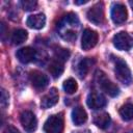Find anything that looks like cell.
I'll list each match as a JSON object with an SVG mask.
<instances>
[{
	"instance_id": "cell-9",
	"label": "cell",
	"mask_w": 133,
	"mask_h": 133,
	"mask_svg": "<svg viewBox=\"0 0 133 133\" xmlns=\"http://www.w3.org/2000/svg\"><path fill=\"white\" fill-rule=\"evenodd\" d=\"M86 104L90 109L98 110V109L103 108L106 105V99L102 94L94 90L88 94L87 99H86Z\"/></svg>"
},
{
	"instance_id": "cell-20",
	"label": "cell",
	"mask_w": 133,
	"mask_h": 133,
	"mask_svg": "<svg viewBox=\"0 0 133 133\" xmlns=\"http://www.w3.org/2000/svg\"><path fill=\"white\" fill-rule=\"evenodd\" d=\"M62 87H63V90L66 94L72 95L77 90L78 84H77V82H76V80L74 78H68L66 80H64V82L62 84Z\"/></svg>"
},
{
	"instance_id": "cell-25",
	"label": "cell",
	"mask_w": 133,
	"mask_h": 133,
	"mask_svg": "<svg viewBox=\"0 0 133 133\" xmlns=\"http://www.w3.org/2000/svg\"><path fill=\"white\" fill-rule=\"evenodd\" d=\"M63 38L64 39H68V41H74L76 38V32L72 31V30H68L65 32V35H63Z\"/></svg>"
},
{
	"instance_id": "cell-19",
	"label": "cell",
	"mask_w": 133,
	"mask_h": 133,
	"mask_svg": "<svg viewBox=\"0 0 133 133\" xmlns=\"http://www.w3.org/2000/svg\"><path fill=\"white\" fill-rule=\"evenodd\" d=\"M28 33L24 29H17L11 34V42L14 45H20L27 39Z\"/></svg>"
},
{
	"instance_id": "cell-2",
	"label": "cell",
	"mask_w": 133,
	"mask_h": 133,
	"mask_svg": "<svg viewBox=\"0 0 133 133\" xmlns=\"http://www.w3.org/2000/svg\"><path fill=\"white\" fill-rule=\"evenodd\" d=\"M63 128L64 122L61 113L49 116L44 124V130L47 133H62Z\"/></svg>"
},
{
	"instance_id": "cell-10",
	"label": "cell",
	"mask_w": 133,
	"mask_h": 133,
	"mask_svg": "<svg viewBox=\"0 0 133 133\" xmlns=\"http://www.w3.org/2000/svg\"><path fill=\"white\" fill-rule=\"evenodd\" d=\"M29 79L30 82L32 84L33 87H35L36 89H43L48 85L49 79L47 77V75H45L44 73L39 72V71H31L29 74Z\"/></svg>"
},
{
	"instance_id": "cell-11",
	"label": "cell",
	"mask_w": 133,
	"mask_h": 133,
	"mask_svg": "<svg viewBox=\"0 0 133 133\" xmlns=\"http://www.w3.org/2000/svg\"><path fill=\"white\" fill-rule=\"evenodd\" d=\"M58 91L56 88L52 87L41 100V107L44 108V109H48V108H51L53 107L54 105L57 104L58 102Z\"/></svg>"
},
{
	"instance_id": "cell-6",
	"label": "cell",
	"mask_w": 133,
	"mask_h": 133,
	"mask_svg": "<svg viewBox=\"0 0 133 133\" xmlns=\"http://www.w3.org/2000/svg\"><path fill=\"white\" fill-rule=\"evenodd\" d=\"M86 17L89 22H91L96 25H101L104 22V5H103V3L98 2L91 8H89L86 14Z\"/></svg>"
},
{
	"instance_id": "cell-14",
	"label": "cell",
	"mask_w": 133,
	"mask_h": 133,
	"mask_svg": "<svg viewBox=\"0 0 133 133\" xmlns=\"http://www.w3.org/2000/svg\"><path fill=\"white\" fill-rule=\"evenodd\" d=\"M96 62V60L94 58H89V57H86V58H83L79 61L78 65H77V74L80 78H84L87 73L89 72L91 65Z\"/></svg>"
},
{
	"instance_id": "cell-13",
	"label": "cell",
	"mask_w": 133,
	"mask_h": 133,
	"mask_svg": "<svg viewBox=\"0 0 133 133\" xmlns=\"http://www.w3.org/2000/svg\"><path fill=\"white\" fill-rule=\"evenodd\" d=\"M26 24L28 27L33 29H42L46 24V17L44 14H35L31 15L27 18Z\"/></svg>"
},
{
	"instance_id": "cell-23",
	"label": "cell",
	"mask_w": 133,
	"mask_h": 133,
	"mask_svg": "<svg viewBox=\"0 0 133 133\" xmlns=\"http://www.w3.org/2000/svg\"><path fill=\"white\" fill-rule=\"evenodd\" d=\"M65 21L71 25V26H78V24H79V19H78V17H77V15L76 14H74V12H69L66 16H65Z\"/></svg>"
},
{
	"instance_id": "cell-5",
	"label": "cell",
	"mask_w": 133,
	"mask_h": 133,
	"mask_svg": "<svg viewBox=\"0 0 133 133\" xmlns=\"http://www.w3.org/2000/svg\"><path fill=\"white\" fill-rule=\"evenodd\" d=\"M20 122L26 132L33 133L36 130L37 121H36V117L33 114V112H31L29 110L22 111L20 114Z\"/></svg>"
},
{
	"instance_id": "cell-8",
	"label": "cell",
	"mask_w": 133,
	"mask_h": 133,
	"mask_svg": "<svg viewBox=\"0 0 133 133\" xmlns=\"http://www.w3.org/2000/svg\"><path fill=\"white\" fill-rule=\"evenodd\" d=\"M127 8L123 3H114L111 8V19L114 24L118 25L127 20Z\"/></svg>"
},
{
	"instance_id": "cell-12",
	"label": "cell",
	"mask_w": 133,
	"mask_h": 133,
	"mask_svg": "<svg viewBox=\"0 0 133 133\" xmlns=\"http://www.w3.org/2000/svg\"><path fill=\"white\" fill-rule=\"evenodd\" d=\"M35 50L31 47H23L19 49L16 53L17 58L22 63H29L35 58Z\"/></svg>"
},
{
	"instance_id": "cell-4",
	"label": "cell",
	"mask_w": 133,
	"mask_h": 133,
	"mask_svg": "<svg viewBox=\"0 0 133 133\" xmlns=\"http://www.w3.org/2000/svg\"><path fill=\"white\" fill-rule=\"evenodd\" d=\"M112 42L114 47L121 51H128L133 47V37L126 31L116 33L113 36Z\"/></svg>"
},
{
	"instance_id": "cell-26",
	"label": "cell",
	"mask_w": 133,
	"mask_h": 133,
	"mask_svg": "<svg viewBox=\"0 0 133 133\" xmlns=\"http://www.w3.org/2000/svg\"><path fill=\"white\" fill-rule=\"evenodd\" d=\"M4 133H20L19 130L17 128H15L14 126H8L5 130H4Z\"/></svg>"
},
{
	"instance_id": "cell-29",
	"label": "cell",
	"mask_w": 133,
	"mask_h": 133,
	"mask_svg": "<svg viewBox=\"0 0 133 133\" xmlns=\"http://www.w3.org/2000/svg\"><path fill=\"white\" fill-rule=\"evenodd\" d=\"M130 5H131V7H132V9H133V1H130Z\"/></svg>"
},
{
	"instance_id": "cell-17",
	"label": "cell",
	"mask_w": 133,
	"mask_h": 133,
	"mask_svg": "<svg viewBox=\"0 0 133 133\" xmlns=\"http://www.w3.org/2000/svg\"><path fill=\"white\" fill-rule=\"evenodd\" d=\"M111 123V118H110V115L106 112H103V113H100V114H97L95 117H94V124L99 127L100 129H107L109 127Z\"/></svg>"
},
{
	"instance_id": "cell-22",
	"label": "cell",
	"mask_w": 133,
	"mask_h": 133,
	"mask_svg": "<svg viewBox=\"0 0 133 133\" xmlns=\"http://www.w3.org/2000/svg\"><path fill=\"white\" fill-rule=\"evenodd\" d=\"M21 5H22L24 10L30 11V10L35 9V7L37 5V2L35 0H23V1H21Z\"/></svg>"
},
{
	"instance_id": "cell-15",
	"label": "cell",
	"mask_w": 133,
	"mask_h": 133,
	"mask_svg": "<svg viewBox=\"0 0 133 133\" xmlns=\"http://www.w3.org/2000/svg\"><path fill=\"white\" fill-rule=\"evenodd\" d=\"M72 121L76 126H81L87 121V113L81 106H77L72 111Z\"/></svg>"
},
{
	"instance_id": "cell-24",
	"label": "cell",
	"mask_w": 133,
	"mask_h": 133,
	"mask_svg": "<svg viewBox=\"0 0 133 133\" xmlns=\"http://www.w3.org/2000/svg\"><path fill=\"white\" fill-rule=\"evenodd\" d=\"M8 98H9V96L6 92V90L5 89H2L1 90V106L3 108H5L8 105Z\"/></svg>"
},
{
	"instance_id": "cell-18",
	"label": "cell",
	"mask_w": 133,
	"mask_h": 133,
	"mask_svg": "<svg viewBox=\"0 0 133 133\" xmlns=\"http://www.w3.org/2000/svg\"><path fill=\"white\" fill-rule=\"evenodd\" d=\"M118 113H119L121 117L126 122H129V121L133 119V104L127 103V104L123 105L119 108Z\"/></svg>"
},
{
	"instance_id": "cell-3",
	"label": "cell",
	"mask_w": 133,
	"mask_h": 133,
	"mask_svg": "<svg viewBox=\"0 0 133 133\" xmlns=\"http://www.w3.org/2000/svg\"><path fill=\"white\" fill-rule=\"evenodd\" d=\"M97 79H98L99 85L102 88V90L105 91L108 96H110V97H116V96H118L119 88L117 87L116 84H114L112 81H110L107 78V76L102 71H99L97 73Z\"/></svg>"
},
{
	"instance_id": "cell-7",
	"label": "cell",
	"mask_w": 133,
	"mask_h": 133,
	"mask_svg": "<svg viewBox=\"0 0 133 133\" xmlns=\"http://www.w3.org/2000/svg\"><path fill=\"white\" fill-rule=\"evenodd\" d=\"M98 43V33L95 30L86 28L82 33L81 38V48L85 51L94 48Z\"/></svg>"
},
{
	"instance_id": "cell-1",
	"label": "cell",
	"mask_w": 133,
	"mask_h": 133,
	"mask_svg": "<svg viewBox=\"0 0 133 133\" xmlns=\"http://www.w3.org/2000/svg\"><path fill=\"white\" fill-rule=\"evenodd\" d=\"M114 73H115V77L117 78V80L119 82H122L125 85H129L132 81V75H131V71L128 68L127 63L116 57L115 59V68H114Z\"/></svg>"
},
{
	"instance_id": "cell-16",
	"label": "cell",
	"mask_w": 133,
	"mask_h": 133,
	"mask_svg": "<svg viewBox=\"0 0 133 133\" xmlns=\"http://www.w3.org/2000/svg\"><path fill=\"white\" fill-rule=\"evenodd\" d=\"M63 70H64L63 62L56 58H54L49 64V72L53 78H58L59 76H61V74L63 73Z\"/></svg>"
},
{
	"instance_id": "cell-21",
	"label": "cell",
	"mask_w": 133,
	"mask_h": 133,
	"mask_svg": "<svg viewBox=\"0 0 133 133\" xmlns=\"http://www.w3.org/2000/svg\"><path fill=\"white\" fill-rule=\"evenodd\" d=\"M69 57H70V51L68 49H58L55 52V57L54 58L64 62L65 60L69 59Z\"/></svg>"
},
{
	"instance_id": "cell-28",
	"label": "cell",
	"mask_w": 133,
	"mask_h": 133,
	"mask_svg": "<svg viewBox=\"0 0 133 133\" xmlns=\"http://www.w3.org/2000/svg\"><path fill=\"white\" fill-rule=\"evenodd\" d=\"M74 133H89L88 130H85V131H81V132H74Z\"/></svg>"
},
{
	"instance_id": "cell-27",
	"label": "cell",
	"mask_w": 133,
	"mask_h": 133,
	"mask_svg": "<svg viewBox=\"0 0 133 133\" xmlns=\"http://www.w3.org/2000/svg\"><path fill=\"white\" fill-rule=\"evenodd\" d=\"M84 3H87V0H84V1H75V4H84Z\"/></svg>"
}]
</instances>
